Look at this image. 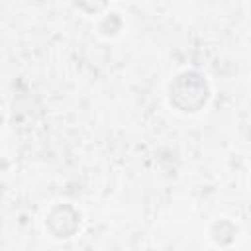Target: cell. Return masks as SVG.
<instances>
[{"mask_svg": "<svg viewBox=\"0 0 251 251\" xmlns=\"http://www.w3.org/2000/svg\"><path fill=\"white\" fill-rule=\"evenodd\" d=\"M208 86L198 73H182L171 84V102L182 112H196L206 104Z\"/></svg>", "mask_w": 251, "mask_h": 251, "instance_id": "cell-1", "label": "cell"}, {"mask_svg": "<svg viewBox=\"0 0 251 251\" xmlns=\"http://www.w3.org/2000/svg\"><path fill=\"white\" fill-rule=\"evenodd\" d=\"M71 218H78L71 206H57V208L49 214L47 224H49V227L57 226V227L53 229V233H55L57 237H69V235L75 233V227L67 226V220H71Z\"/></svg>", "mask_w": 251, "mask_h": 251, "instance_id": "cell-2", "label": "cell"}, {"mask_svg": "<svg viewBox=\"0 0 251 251\" xmlns=\"http://www.w3.org/2000/svg\"><path fill=\"white\" fill-rule=\"evenodd\" d=\"M76 4L86 12H98L106 6V0H76Z\"/></svg>", "mask_w": 251, "mask_h": 251, "instance_id": "cell-3", "label": "cell"}]
</instances>
